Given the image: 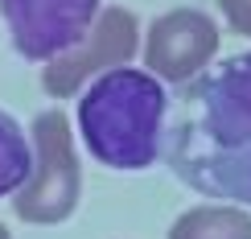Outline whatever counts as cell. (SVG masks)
I'll list each match as a JSON object with an SVG mask.
<instances>
[{
	"label": "cell",
	"instance_id": "obj_1",
	"mask_svg": "<svg viewBox=\"0 0 251 239\" xmlns=\"http://www.w3.org/2000/svg\"><path fill=\"white\" fill-rule=\"evenodd\" d=\"M165 153L190 190L251 206V50L190 79Z\"/></svg>",
	"mask_w": 251,
	"mask_h": 239
},
{
	"label": "cell",
	"instance_id": "obj_2",
	"mask_svg": "<svg viewBox=\"0 0 251 239\" xmlns=\"http://www.w3.org/2000/svg\"><path fill=\"white\" fill-rule=\"evenodd\" d=\"M165 99L161 82L144 70L116 66L99 75L78 99V128L91 157L111 169H149L165 140Z\"/></svg>",
	"mask_w": 251,
	"mask_h": 239
},
{
	"label": "cell",
	"instance_id": "obj_3",
	"mask_svg": "<svg viewBox=\"0 0 251 239\" xmlns=\"http://www.w3.org/2000/svg\"><path fill=\"white\" fill-rule=\"evenodd\" d=\"M78 157L70 144V124L62 111H41L33 120V173L17 190V214L25 223H62L78 206Z\"/></svg>",
	"mask_w": 251,
	"mask_h": 239
},
{
	"label": "cell",
	"instance_id": "obj_4",
	"mask_svg": "<svg viewBox=\"0 0 251 239\" xmlns=\"http://www.w3.org/2000/svg\"><path fill=\"white\" fill-rule=\"evenodd\" d=\"M0 13L21 58L54 62L87 37L99 17V0H0Z\"/></svg>",
	"mask_w": 251,
	"mask_h": 239
},
{
	"label": "cell",
	"instance_id": "obj_5",
	"mask_svg": "<svg viewBox=\"0 0 251 239\" xmlns=\"http://www.w3.org/2000/svg\"><path fill=\"white\" fill-rule=\"evenodd\" d=\"M140 29H136V17L128 13V8H107V13L95 17V25L87 29V37L78 41L70 54L54 58L46 66V75H41V82H46L50 95H75V91L82 87L87 79H99L107 75V70L124 66L132 54H136V37Z\"/></svg>",
	"mask_w": 251,
	"mask_h": 239
},
{
	"label": "cell",
	"instance_id": "obj_6",
	"mask_svg": "<svg viewBox=\"0 0 251 239\" xmlns=\"http://www.w3.org/2000/svg\"><path fill=\"white\" fill-rule=\"evenodd\" d=\"M214 54H218V29L198 8H173V13L156 17L149 25L144 62L152 66V75H161L169 82L198 79L210 66Z\"/></svg>",
	"mask_w": 251,
	"mask_h": 239
},
{
	"label": "cell",
	"instance_id": "obj_7",
	"mask_svg": "<svg viewBox=\"0 0 251 239\" xmlns=\"http://www.w3.org/2000/svg\"><path fill=\"white\" fill-rule=\"evenodd\" d=\"M169 239H251V214L231 202L194 206L173 223Z\"/></svg>",
	"mask_w": 251,
	"mask_h": 239
},
{
	"label": "cell",
	"instance_id": "obj_8",
	"mask_svg": "<svg viewBox=\"0 0 251 239\" xmlns=\"http://www.w3.org/2000/svg\"><path fill=\"white\" fill-rule=\"evenodd\" d=\"M29 173H33V144L8 111H0V198L17 194Z\"/></svg>",
	"mask_w": 251,
	"mask_h": 239
},
{
	"label": "cell",
	"instance_id": "obj_9",
	"mask_svg": "<svg viewBox=\"0 0 251 239\" xmlns=\"http://www.w3.org/2000/svg\"><path fill=\"white\" fill-rule=\"evenodd\" d=\"M218 8H223L226 25H231L235 33L251 37V0H218Z\"/></svg>",
	"mask_w": 251,
	"mask_h": 239
},
{
	"label": "cell",
	"instance_id": "obj_10",
	"mask_svg": "<svg viewBox=\"0 0 251 239\" xmlns=\"http://www.w3.org/2000/svg\"><path fill=\"white\" fill-rule=\"evenodd\" d=\"M0 239H13V235H8V231H4V223H0Z\"/></svg>",
	"mask_w": 251,
	"mask_h": 239
}]
</instances>
